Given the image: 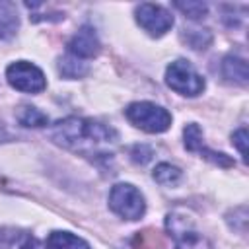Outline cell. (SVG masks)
<instances>
[{"instance_id":"1","label":"cell","mask_w":249,"mask_h":249,"mask_svg":"<svg viewBox=\"0 0 249 249\" xmlns=\"http://www.w3.org/2000/svg\"><path fill=\"white\" fill-rule=\"evenodd\" d=\"M51 136L60 146L84 156H109L117 142V132L111 126L82 117H68L54 123Z\"/></svg>"},{"instance_id":"2","label":"cell","mask_w":249,"mask_h":249,"mask_svg":"<svg viewBox=\"0 0 249 249\" xmlns=\"http://www.w3.org/2000/svg\"><path fill=\"white\" fill-rule=\"evenodd\" d=\"M165 228L175 243V249H212L206 235H202L193 218H189L185 212H171L165 218Z\"/></svg>"},{"instance_id":"3","label":"cell","mask_w":249,"mask_h":249,"mask_svg":"<svg viewBox=\"0 0 249 249\" xmlns=\"http://www.w3.org/2000/svg\"><path fill=\"white\" fill-rule=\"evenodd\" d=\"M124 115L136 128H142L146 132H163L171 126V115L163 107L150 101L130 103L124 109Z\"/></svg>"},{"instance_id":"4","label":"cell","mask_w":249,"mask_h":249,"mask_svg":"<svg viewBox=\"0 0 249 249\" xmlns=\"http://www.w3.org/2000/svg\"><path fill=\"white\" fill-rule=\"evenodd\" d=\"M109 206L124 220H138L146 212L142 193L130 183H117L109 193Z\"/></svg>"},{"instance_id":"5","label":"cell","mask_w":249,"mask_h":249,"mask_svg":"<svg viewBox=\"0 0 249 249\" xmlns=\"http://www.w3.org/2000/svg\"><path fill=\"white\" fill-rule=\"evenodd\" d=\"M165 82L171 89H175L181 95L195 97L202 93L204 89V78L187 62V60H175L165 70Z\"/></svg>"},{"instance_id":"6","label":"cell","mask_w":249,"mask_h":249,"mask_svg":"<svg viewBox=\"0 0 249 249\" xmlns=\"http://www.w3.org/2000/svg\"><path fill=\"white\" fill-rule=\"evenodd\" d=\"M6 80L12 88L25 91V93H39L47 86L43 70L31 62H27V60L12 62L6 68Z\"/></svg>"},{"instance_id":"7","label":"cell","mask_w":249,"mask_h":249,"mask_svg":"<svg viewBox=\"0 0 249 249\" xmlns=\"http://www.w3.org/2000/svg\"><path fill=\"white\" fill-rule=\"evenodd\" d=\"M136 21L152 37H161L165 31L171 29L173 16L165 8H161L158 4H148L146 2V4H140L136 8Z\"/></svg>"},{"instance_id":"8","label":"cell","mask_w":249,"mask_h":249,"mask_svg":"<svg viewBox=\"0 0 249 249\" xmlns=\"http://www.w3.org/2000/svg\"><path fill=\"white\" fill-rule=\"evenodd\" d=\"M183 136H185V148H187V150L204 154V158H208V160L214 161L216 165H222V167H230V165H233V161H231L226 154H222V152H214V150H210V148L204 146V142H202V132H200L198 124H195V123L187 124L185 130H183Z\"/></svg>"},{"instance_id":"9","label":"cell","mask_w":249,"mask_h":249,"mask_svg":"<svg viewBox=\"0 0 249 249\" xmlns=\"http://www.w3.org/2000/svg\"><path fill=\"white\" fill-rule=\"evenodd\" d=\"M99 39L95 35V31L89 27V25H84L80 27V31L70 39L68 43V51L72 56L80 58V60H86V58H91L99 53Z\"/></svg>"},{"instance_id":"10","label":"cell","mask_w":249,"mask_h":249,"mask_svg":"<svg viewBox=\"0 0 249 249\" xmlns=\"http://www.w3.org/2000/svg\"><path fill=\"white\" fill-rule=\"evenodd\" d=\"M47 249H89V245L70 231H53L47 237Z\"/></svg>"},{"instance_id":"11","label":"cell","mask_w":249,"mask_h":249,"mask_svg":"<svg viewBox=\"0 0 249 249\" xmlns=\"http://www.w3.org/2000/svg\"><path fill=\"white\" fill-rule=\"evenodd\" d=\"M224 76L230 78V80H235L239 84H245L249 74H247V62L243 58H237V56H226L224 58Z\"/></svg>"},{"instance_id":"12","label":"cell","mask_w":249,"mask_h":249,"mask_svg":"<svg viewBox=\"0 0 249 249\" xmlns=\"http://www.w3.org/2000/svg\"><path fill=\"white\" fill-rule=\"evenodd\" d=\"M58 70H60V74L66 76V78H80V76H84V74L88 72V64H86L84 60H80V58L68 54V56H64V58L60 60Z\"/></svg>"},{"instance_id":"13","label":"cell","mask_w":249,"mask_h":249,"mask_svg":"<svg viewBox=\"0 0 249 249\" xmlns=\"http://www.w3.org/2000/svg\"><path fill=\"white\" fill-rule=\"evenodd\" d=\"M18 121H19V124H23V126H45V124H49L47 115L41 113L37 107H29V105H25V107L19 109Z\"/></svg>"},{"instance_id":"14","label":"cell","mask_w":249,"mask_h":249,"mask_svg":"<svg viewBox=\"0 0 249 249\" xmlns=\"http://www.w3.org/2000/svg\"><path fill=\"white\" fill-rule=\"evenodd\" d=\"M132 249H163V241L158 231L144 230V231H138V235L134 237Z\"/></svg>"},{"instance_id":"15","label":"cell","mask_w":249,"mask_h":249,"mask_svg":"<svg viewBox=\"0 0 249 249\" xmlns=\"http://www.w3.org/2000/svg\"><path fill=\"white\" fill-rule=\"evenodd\" d=\"M179 177H181V169L171 163H160L154 169V179L160 185H173L179 181Z\"/></svg>"},{"instance_id":"16","label":"cell","mask_w":249,"mask_h":249,"mask_svg":"<svg viewBox=\"0 0 249 249\" xmlns=\"http://www.w3.org/2000/svg\"><path fill=\"white\" fill-rule=\"evenodd\" d=\"M175 8H179L185 16H189L193 19H198L206 14V4H202V2H177Z\"/></svg>"},{"instance_id":"17","label":"cell","mask_w":249,"mask_h":249,"mask_svg":"<svg viewBox=\"0 0 249 249\" xmlns=\"http://www.w3.org/2000/svg\"><path fill=\"white\" fill-rule=\"evenodd\" d=\"M6 6H0V37H8L16 25H18V18L12 12H4Z\"/></svg>"},{"instance_id":"18","label":"cell","mask_w":249,"mask_h":249,"mask_svg":"<svg viewBox=\"0 0 249 249\" xmlns=\"http://www.w3.org/2000/svg\"><path fill=\"white\" fill-rule=\"evenodd\" d=\"M231 142L237 146L239 154L243 156V160L247 158V128H239L231 134Z\"/></svg>"},{"instance_id":"19","label":"cell","mask_w":249,"mask_h":249,"mask_svg":"<svg viewBox=\"0 0 249 249\" xmlns=\"http://www.w3.org/2000/svg\"><path fill=\"white\" fill-rule=\"evenodd\" d=\"M8 138H10V134H8L6 126H4V123L0 121V142H4V140H8Z\"/></svg>"}]
</instances>
